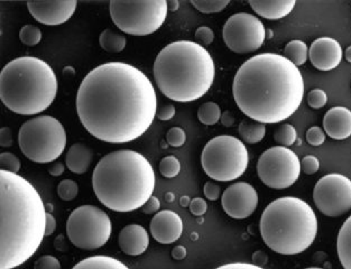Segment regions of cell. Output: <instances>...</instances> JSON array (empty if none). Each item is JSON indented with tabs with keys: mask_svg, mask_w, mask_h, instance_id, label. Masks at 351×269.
I'll return each mask as SVG.
<instances>
[{
	"mask_svg": "<svg viewBox=\"0 0 351 269\" xmlns=\"http://www.w3.org/2000/svg\"><path fill=\"white\" fill-rule=\"evenodd\" d=\"M229 0H192L191 5L204 14L220 13L228 6Z\"/></svg>",
	"mask_w": 351,
	"mask_h": 269,
	"instance_id": "f546056e",
	"label": "cell"
},
{
	"mask_svg": "<svg viewBox=\"0 0 351 269\" xmlns=\"http://www.w3.org/2000/svg\"><path fill=\"white\" fill-rule=\"evenodd\" d=\"M77 112L97 140L126 144L149 129L158 114V97L147 75L134 65L104 63L79 86Z\"/></svg>",
	"mask_w": 351,
	"mask_h": 269,
	"instance_id": "6da1fadb",
	"label": "cell"
},
{
	"mask_svg": "<svg viewBox=\"0 0 351 269\" xmlns=\"http://www.w3.org/2000/svg\"><path fill=\"white\" fill-rule=\"evenodd\" d=\"M328 96L324 90L313 89L308 92V103L312 109L324 108L327 105Z\"/></svg>",
	"mask_w": 351,
	"mask_h": 269,
	"instance_id": "e575fe53",
	"label": "cell"
},
{
	"mask_svg": "<svg viewBox=\"0 0 351 269\" xmlns=\"http://www.w3.org/2000/svg\"><path fill=\"white\" fill-rule=\"evenodd\" d=\"M183 221L179 214L171 210L160 211L152 218L149 230L156 242L171 244L178 242L183 233Z\"/></svg>",
	"mask_w": 351,
	"mask_h": 269,
	"instance_id": "ac0fdd59",
	"label": "cell"
},
{
	"mask_svg": "<svg viewBox=\"0 0 351 269\" xmlns=\"http://www.w3.org/2000/svg\"><path fill=\"white\" fill-rule=\"evenodd\" d=\"M232 96L238 108L252 120L278 124L300 108L304 80L299 68L283 55L263 53L238 68Z\"/></svg>",
	"mask_w": 351,
	"mask_h": 269,
	"instance_id": "7a4b0ae2",
	"label": "cell"
},
{
	"mask_svg": "<svg viewBox=\"0 0 351 269\" xmlns=\"http://www.w3.org/2000/svg\"><path fill=\"white\" fill-rule=\"evenodd\" d=\"M298 133L294 126L290 124L280 125L274 133V140L282 147H290L295 144Z\"/></svg>",
	"mask_w": 351,
	"mask_h": 269,
	"instance_id": "f1b7e54d",
	"label": "cell"
},
{
	"mask_svg": "<svg viewBox=\"0 0 351 269\" xmlns=\"http://www.w3.org/2000/svg\"><path fill=\"white\" fill-rule=\"evenodd\" d=\"M313 201L324 216L341 217L351 210V179L338 173L324 175L315 184Z\"/></svg>",
	"mask_w": 351,
	"mask_h": 269,
	"instance_id": "5bb4252c",
	"label": "cell"
},
{
	"mask_svg": "<svg viewBox=\"0 0 351 269\" xmlns=\"http://www.w3.org/2000/svg\"><path fill=\"white\" fill-rule=\"evenodd\" d=\"M58 77L49 63L22 56L7 63L0 73V99L17 115L45 112L58 94Z\"/></svg>",
	"mask_w": 351,
	"mask_h": 269,
	"instance_id": "8992f818",
	"label": "cell"
},
{
	"mask_svg": "<svg viewBox=\"0 0 351 269\" xmlns=\"http://www.w3.org/2000/svg\"><path fill=\"white\" fill-rule=\"evenodd\" d=\"M64 164L61 163V162H54V163L49 167V173L54 177H61L62 174L64 173Z\"/></svg>",
	"mask_w": 351,
	"mask_h": 269,
	"instance_id": "7dc6e473",
	"label": "cell"
},
{
	"mask_svg": "<svg viewBox=\"0 0 351 269\" xmlns=\"http://www.w3.org/2000/svg\"><path fill=\"white\" fill-rule=\"evenodd\" d=\"M337 253L345 269H351V216L340 228L337 238Z\"/></svg>",
	"mask_w": 351,
	"mask_h": 269,
	"instance_id": "603a6c76",
	"label": "cell"
},
{
	"mask_svg": "<svg viewBox=\"0 0 351 269\" xmlns=\"http://www.w3.org/2000/svg\"><path fill=\"white\" fill-rule=\"evenodd\" d=\"M222 38L226 47L236 54L256 52L265 42V26L252 14H234L226 22Z\"/></svg>",
	"mask_w": 351,
	"mask_h": 269,
	"instance_id": "4fadbf2b",
	"label": "cell"
},
{
	"mask_svg": "<svg viewBox=\"0 0 351 269\" xmlns=\"http://www.w3.org/2000/svg\"><path fill=\"white\" fill-rule=\"evenodd\" d=\"M306 140L311 146H321L326 142V133L319 126H313L306 131Z\"/></svg>",
	"mask_w": 351,
	"mask_h": 269,
	"instance_id": "8d00e7d4",
	"label": "cell"
},
{
	"mask_svg": "<svg viewBox=\"0 0 351 269\" xmlns=\"http://www.w3.org/2000/svg\"><path fill=\"white\" fill-rule=\"evenodd\" d=\"M0 145L5 149L12 145V131L10 128L3 127L0 130Z\"/></svg>",
	"mask_w": 351,
	"mask_h": 269,
	"instance_id": "bcb514c9",
	"label": "cell"
},
{
	"mask_svg": "<svg viewBox=\"0 0 351 269\" xmlns=\"http://www.w3.org/2000/svg\"><path fill=\"white\" fill-rule=\"evenodd\" d=\"M192 239H197V233H195V232H193V233H192Z\"/></svg>",
	"mask_w": 351,
	"mask_h": 269,
	"instance_id": "9f6ffc18",
	"label": "cell"
},
{
	"mask_svg": "<svg viewBox=\"0 0 351 269\" xmlns=\"http://www.w3.org/2000/svg\"><path fill=\"white\" fill-rule=\"evenodd\" d=\"M93 153L88 146L77 142L69 149L65 156V165L74 174H84L93 164Z\"/></svg>",
	"mask_w": 351,
	"mask_h": 269,
	"instance_id": "7402d4cb",
	"label": "cell"
},
{
	"mask_svg": "<svg viewBox=\"0 0 351 269\" xmlns=\"http://www.w3.org/2000/svg\"><path fill=\"white\" fill-rule=\"evenodd\" d=\"M167 142L172 147H182L186 142V133L180 127L171 128L167 133Z\"/></svg>",
	"mask_w": 351,
	"mask_h": 269,
	"instance_id": "d590c367",
	"label": "cell"
},
{
	"mask_svg": "<svg viewBox=\"0 0 351 269\" xmlns=\"http://www.w3.org/2000/svg\"><path fill=\"white\" fill-rule=\"evenodd\" d=\"M153 73L164 96L176 103H192L213 87L216 66L204 47L192 40H178L158 53Z\"/></svg>",
	"mask_w": 351,
	"mask_h": 269,
	"instance_id": "5b68a950",
	"label": "cell"
},
{
	"mask_svg": "<svg viewBox=\"0 0 351 269\" xmlns=\"http://www.w3.org/2000/svg\"><path fill=\"white\" fill-rule=\"evenodd\" d=\"M165 200H167V202H173L176 200V196H174L173 193L169 192L165 194Z\"/></svg>",
	"mask_w": 351,
	"mask_h": 269,
	"instance_id": "11a10c76",
	"label": "cell"
},
{
	"mask_svg": "<svg viewBox=\"0 0 351 269\" xmlns=\"http://www.w3.org/2000/svg\"><path fill=\"white\" fill-rule=\"evenodd\" d=\"M160 202L156 196H152L147 202H146L144 207H142V211L145 214H156L160 210Z\"/></svg>",
	"mask_w": 351,
	"mask_h": 269,
	"instance_id": "ee69618b",
	"label": "cell"
},
{
	"mask_svg": "<svg viewBox=\"0 0 351 269\" xmlns=\"http://www.w3.org/2000/svg\"><path fill=\"white\" fill-rule=\"evenodd\" d=\"M167 7L171 12H176L179 10L180 3L178 0H171V1H167Z\"/></svg>",
	"mask_w": 351,
	"mask_h": 269,
	"instance_id": "816d5d0a",
	"label": "cell"
},
{
	"mask_svg": "<svg viewBox=\"0 0 351 269\" xmlns=\"http://www.w3.org/2000/svg\"><path fill=\"white\" fill-rule=\"evenodd\" d=\"M215 269H265L263 267L255 265V264L250 263H230L222 265V266L217 267Z\"/></svg>",
	"mask_w": 351,
	"mask_h": 269,
	"instance_id": "f6af8a7d",
	"label": "cell"
},
{
	"mask_svg": "<svg viewBox=\"0 0 351 269\" xmlns=\"http://www.w3.org/2000/svg\"><path fill=\"white\" fill-rule=\"evenodd\" d=\"M301 172L298 155L282 146L268 149L261 155L257 163L258 177L269 189H289L295 184Z\"/></svg>",
	"mask_w": 351,
	"mask_h": 269,
	"instance_id": "7c38bea8",
	"label": "cell"
},
{
	"mask_svg": "<svg viewBox=\"0 0 351 269\" xmlns=\"http://www.w3.org/2000/svg\"><path fill=\"white\" fill-rule=\"evenodd\" d=\"M176 107L173 105H167L158 109L156 117L162 121H169L176 116Z\"/></svg>",
	"mask_w": 351,
	"mask_h": 269,
	"instance_id": "7bdbcfd3",
	"label": "cell"
},
{
	"mask_svg": "<svg viewBox=\"0 0 351 269\" xmlns=\"http://www.w3.org/2000/svg\"><path fill=\"white\" fill-rule=\"evenodd\" d=\"M77 3L69 1H36L27 3V8L33 18L47 26H58L68 22L75 13Z\"/></svg>",
	"mask_w": 351,
	"mask_h": 269,
	"instance_id": "2e32d148",
	"label": "cell"
},
{
	"mask_svg": "<svg viewBox=\"0 0 351 269\" xmlns=\"http://www.w3.org/2000/svg\"><path fill=\"white\" fill-rule=\"evenodd\" d=\"M304 269H324V268H320V267H308V268H304Z\"/></svg>",
	"mask_w": 351,
	"mask_h": 269,
	"instance_id": "6f0895ef",
	"label": "cell"
},
{
	"mask_svg": "<svg viewBox=\"0 0 351 269\" xmlns=\"http://www.w3.org/2000/svg\"><path fill=\"white\" fill-rule=\"evenodd\" d=\"M221 109L216 103H206L197 110V118L206 126H213L221 119Z\"/></svg>",
	"mask_w": 351,
	"mask_h": 269,
	"instance_id": "83f0119b",
	"label": "cell"
},
{
	"mask_svg": "<svg viewBox=\"0 0 351 269\" xmlns=\"http://www.w3.org/2000/svg\"><path fill=\"white\" fill-rule=\"evenodd\" d=\"M195 38L202 47H209L215 40V33L208 26H201L195 31Z\"/></svg>",
	"mask_w": 351,
	"mask_h": 269,
	"instance_id": "f35d334b",
	"label": "cell"
},
{
	"mask_svg": "<svg viewBox=\"0 0 351 269\" xmlns=\"http://www.w3.org/2000/svg\"><path fill=\"white\" fill-rule=\"evenodd\" d=\"M342 56L343 52L339 42L327 36L317 38L308 49V59L320 71L335 70L341 63Z\"/></svg>",
	"mask_w": 351,
	"mask_h": 269,
	"instance_id": "e0dca14e",
	"label": "cell"
},
{
	"mask_svg": "<svg viewBox=\"0 0 351 269\" xmlns=\"http://www.w3.org/2000/svg\"><path fill=\"white\" fill-rule=\"evenodd\" d=\"M19 40L26 47H36L42 40V31L37 26H23L19 31Z\"/></svg>",
	"mask_w": 351,
	"mask_h": 269,
	"instance_id": "4dcf8cb0",
	"label": "cell"
},
{
	"mask_svg": "<svg viewBox=\"0 0 351 269\" xmlns=\"http://www.w3.org/2000/svg\"><path fill=\"white\" fill-rule=\"evenodd\" d=\"M190 211H191V214L195 217H204V214H206V211H208V205H206V201L204 198H194L193 200H191V203H190Z\"/></svg>",
	"mask_w": 351,
	"mask_h": 269,
	"instance_id": "60d3db41",
	"label": "cell"
},
{
	"mask_svg": "<svg viewBox=\"0 0 351 269\" xmlns=\"http://www.w3.org/2000/svg\"><path fill=\"white\" fill-rule=\"evenodd\" d=\"M238 133L241 135V140L247 144H258L264 140L266 135L265 124L257 123L255 120H243L241 121L239 127H238Z\"/></svg>",
	"mask_w": 351,
	"mask_h": 269,
	"instance_id": "d4e9b609",
	"label": "cell"
},
{
	"mask_svg": "<svg viewBox=\"0 0 351 269\" xmlns=\"http://www.w3.org/2000/svg\"><path fill=\"white\" fill-rule=\"evenodd\" d=\"M56 229V220L53 216L52 214H49L47 212V228H45V235L49 237V235H53L54 231Z\"/></svg>",
	"mask_w": 351,
	"mask_h": 269,
	"instance_id": "c3c4849f",
	"label": "cell"
},
{
	"mask_svg": "<svg viewBox=\"0 0 351 269\" xmlns=\"http://www.w3.org/2000/svg\"><path fill=\"white\" fill-rule=\"evenodd\" d=\"M110 17L123 33L133 36H147L158 31L169 13L167 0L117 1L109 5Z\"/></svg>",
	"mask_w": 351,
	"mask_h": 269,
	"instance_id": "30bf717a",
	"label": "cell"
},
{
	"mask_svg": "<svg viewBox=\"0 0 351 269\" xmlns=\"http://www.w3.org/2000/svg\"><path fill=\"white\" fill-rule=\"evenodd\" d=\"M204 196L210 201H217L221 195V189L216 183L206 182L204 188Z\"/></svg>",
	"mask_w": 351,
	"mask_h": 269,
	"instance_id": "b9f144b4",
	"label": "cell"
},
{
	"mask_svg": "<svg viewBox=\"0 0 351 269\" xmlns=\"http://www.w3.org/2000/svg\"><path fill=\"white\" fill-rule=\"evenodd\" d=\"M250 164V153L241 140L230 135L217 136L206 142L201 165L210 179L231 182L243 177Z\"/></svg>",
	"mask_w": 351,
	"mask_h": 269,
	"instance_id": "9c48e42d",
	"label": "cell"
},
{
	"mask_svg": "<svg viewBox=\"0 0 351 269\" xmlns=\"http://www.w3.org/2000/svg\"><path fill=\"white\" fill-rule=\"evenodd\" d=\"M221 205L227 216L232 219H247L258 207V194L248 183H234L222 194Z\"/></svg>",
	"mask_w": 351,
	"mask_h": 269,
	"instance_id": "9a60e30c",
	"label": "cell"
},
{
	"mask_svg": "<svg viewBox=\"0 0 351 269\" xmlns=\"http://www.w3.org/2000/svg\"><path fill=\"white\" fill-rule=\"evenodd\" d=\"M0 269H15L43 242L47 209L34 186L19 174L0 170Z\"/></svg>",
	"mask_w": 351,
	"mask_h": 269,
	"instance_id": "3957f363",
	"label": "cell"
},
{
	"mask_svg": "<svg viewBox=\"0 0 351 269\" xmlns=\"http://www.w3.org/2000/svg\"><path fill=\"white\" fill-rule=\"evenodd\" d=\"M284 57L296 66L305 64L308 59V47L303 40H291L284 49Z\"/></svg>",
	"mask_w": 351,
	"mask_h": 269,
	"instance_id": "4316f807",
	"label": "cell"
},
{
	"mask_svg": "<svg viewBox=\"0 0 351 269\" xmlns=\"http://www.w3.org/2000/svg\"><path fill=\"white\" fill-rule=\"evenodd\" d=\"M79 185L73 179H63L58 185V195L63 201H72L77 198Z\"/></svg>",
	"mask_w": 351,
	"mask_h": 269,
	"instance_id": "d6a6232c",
	"label": "cell"
},
{
	"mask_svg": "<svg viewBox=\"0 0 351 269\" xmlns=\"http://www.w3.org/2000/svg\"><path fill=\"white\" fill-rule=\"evenodd\" d=\"M295 0H250V6L257 15L269 21L285 18L295 7Z\"/></svg>",
	"mask_w": 351,
	"mask_h": 269,
	"instance_id": "44dd1931",
	"label": "cell"
},
{
	"mask_svg": "<svg viewBox=\"0 0 351 269\" xmlns=\"http://www.w3.org/2000/svg\"><path fill=\"white\" fill-rule=\"evenodd\" d=\"M345 57L347 60V62L351 63V45L346 49Z\"/></svg>",
	"mask_w": 351,
	"mask_h": 269,
	"instance_id": "db71d44e",
	"label": "cell"
},
{
	"mask_svg": "<svg viewBox=\"0 0 351 269\" xmlns=\"http://www.w3.org/2000/svg\"><path fill=\"white\" fill-rule=\"evenodd\" d=\"M66 142L64 126L52 116L32 118L19 128V149L37 164L54 163L64 153Z\"/></svg>",
	"mask_w": 351,
	"mask_h": 269,
	"instance_id": "ba28073f",
	"label": "cell"
},
{
	"mask_svg": "<svg viewBox=\"0 0 351 269\" xmlns=\"http://www.w3.org/2000/svg\"><path fill=\"white\" fill-rule=\"evenodd\" d=\"M186 255H188V251L183 246H176L172 251L173 258L176 260H183Z\"/></svg>",
	"mask_w": 351,
	"mask_h": 269,
	"instance_id": "681fc988",
	"label": "cell"
},
{
	"mask_svg": "<svg viewBox=\"0 0 351 269\" xmlns=\"http://www.w3.org/2000/svg\"><path fill=\"white\" fill-rule=\"evenodd\" d=\"M221 123L226 127H231L234 123V117L230 112H225L221 115Z\"/></svg>",
	"mask_w": 351,
	"mask_h": 269,
	"instance_id": "f907efd6",
	"label": "cell"
},
{
	"mask_svg": "<svg viewBox=\"0 0 351 269\" xmlns=\"http://www.w3.org/2000/svg\"><path fill=\"white\" fill-rule=\"evenodd\" d=\"M100 47L108 53H121L125 50L127 40L123 34L114 29H105L99 38Z\"/></svg>",
	"mask_w": 351,
	"mask_h": 269,
	"instance_id": "484cf974",
	"label": "cell"
},
{
	"mask_svg": "<svg viewBox=\"0 0 351 269\" xmlns=\"http://www.w3.org/2000/svg\"><path fill=\"white\" fill-rule=\"evenodd\" d=\"M93 189L102 205L114 212L142 209L153 196L155 172L147 158L132 149L109 153L98 162Z\"/></svg>",
	"mask_w": 351,
	"mask_h": 269,
	"instance_id": "277c9868",
	"label": "cell"
},
{
	"mask_svg": "<svg viewBox=\"0 0 351 269\" xmlns=\"http://www.w3.org/2000/svg\"><path fill=\"white\" fill-rule=\"evenodd\" d=\"M118 244L121 251L128 256H139L147 251L149 235L144 227L132 223L123 227L118 237Z\"/></svg>",
	"mask_w": 351,
	"mask_h": 269,
	"instance_id": "d6986e66",
	"label": "cell"
},
{
	"mask_svg": "<svg viewBox=\"0 0 351 269\" xmlns=\"http://www.w3.org/2000/svg\"><path fill=\"white\" fill-rule=\"evenodd\" d=\"M324 130L332 140H343L351 136V110L333 107L324 118Z\"/></svg>",
	"mask_w": 351,
	"mask_h": 269,
	"instance_id": "ffe728a7",
	"label": "cell"
},
{
	"mask_svg": "<svg viewBox=\"0 0 351 269\" xmlns=\"http://www.w3.org/2000/svg\"><path fill=\"white\" fill-rule=\"evenodd\" d=\"M0 165L1 170H6L10 173L19 174V170H21V161L19 157L10 152L1 153Z\"/></svg>",
	"mask_w": 351,
	"mask_h": 269,
	"instance_id": "836d02e7",
	"label": "cell"
},
{
	"mask_svg": "<svg viewBox=\"0 0 351 269\" xmlns=\"http://www.w3.org/2000/svg\"><path fill=\"white\" fill-rule=\"evenodd\" d=\"M181 172V163L176 156H167L160 163V173L167 179H174Z\"/></svg>",
	"mask_w": 351,
	"mask_h": 269,
	"instance_id": "1f68e13d",
	"label": "cell"
},
{
	"mask_svg": "<svg viewBox=\"0 0 351 269\" xmlns=\"http://www.w3.org/2000/svg\"><path fill=\"white\" fill-rule=\"evenodd\" d=\"M34 269H62L59 259L54 256H42L35 261Z\"/></svg>",
	"mask_w": 351,
	"mask_h": 269,
	"instance_id": "ab89813d",
	"label": "cell"
},
{
	"mask_svg": "<svg viewBox=\"0 0 351 269\" xmlns=\"http://www.w3.org/2000/svg\"><path fill=\"white\" fill-rule=\"evenodd\" d=\"M72 269H130L121 260L109 256H91L81 260Z\"/></svg>",
	"mask_w": 351,
	"mask_h": 269,
	"instance_id": "cb8c5ba5",
	"label": "cell"
},
{
	"mask_svg": "<svg viewBox=\"0 0 351 269\" xmlns=\"http://www.w3.org/2000/svg\"><path fill=\"white\" fill-rule=\"evenodd\" d=\"M66 233L70 242L79 249L96 251L109 242L112 223L100 207L81 205L69 216Z\"/></svg>",
	"mask_w": 351,
	"mask_h": 269,
	"instance_id": "8fae6325",
	"label": "cell"
},
{
	"mask_svg": "<svg viewBox=\"0 0 351 269\" xmlns=\"http://www.w3.org/2000/svg\"><path fill=\"white\" fill-rule=\"evenodd\" d=\"M259 231L271 251L284 256L302 254L317 235V218L302 198L284 196L263 211Z\"/></svg>",
	"mask_w": 351,
	"mask_h": 269,
	"instance_id": "52a82bcc",
	"label": "cell"
},
{
	"mask_svg": "<svg viewBox=\"0 0 351 269\" xmlns=\"http://www.w3.org/2000/svg\"><path fill=\"white\" fill-rule=\"evenodd\" d=\"M190 203H191V200H190L188 195H184V196H182V198H180V205H181V207H190Z\"/></svg>",
	"mask_w": 351,
	"mask_h": 269,
	"instance_id": "f5cc1de1",
	"label": "cell"
},
{
	"mask_svg": "<svg viewBox=\"0 0 351 269\" xmlns=\"http://www.w3.org/2000/svg\"><path fill=\"white\" fill-rule=\"evenodd\" d=\"M319 170H320V161L313 155L305 156L301 161V170H303V173L306 175H313V174L317 173Z\"/></svg>",
	"mask_w": 351,
	"mask_h": 269,
	"instance_id": "74e56055",
	"label": "cell"
}]
</instances>
